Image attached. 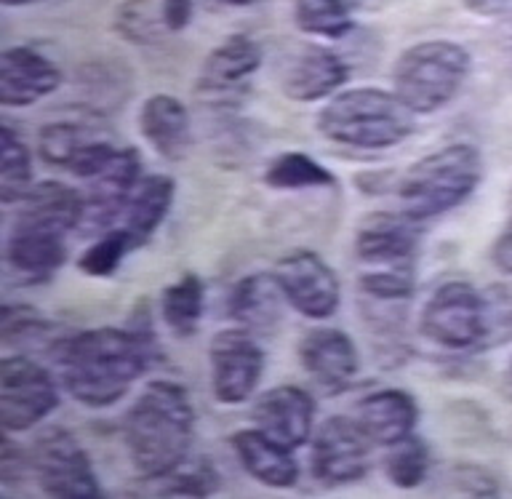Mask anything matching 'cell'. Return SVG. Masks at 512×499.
<instances>
[{
    "mask_svg": "<svg viewBox=\"0 0 512 499\" xmlns=\"http://www.w3.org/2000/svg\"><path fill=\"white\" fill-rule=\"evenodd\" d=\"M150 350V342L134 331L94 329L56 342V363L75 401L88 409H110L142 377Z\"/></svg>",
    "mask_w": 512,
    "mask_h": 499,
    "instance_id": "cell-1",
    "label": "cell"
},
{
    "mask_svg": "<svg viewBox=\"0 0 512 499\" xmlns=\"http://www.w3.org/2000/svg\"><path fill=\"white\" fill-rule=\"evenodd\" d=\"M195 406L176 382H152L126 417V446L134 467L147 478L174 475L190 454Z\"/></svg>",
    "mask_w": 512,
    "mask_h": 499,
    "instance_id": "cell-2",
    "label": "cell"
},
{
    "mask_svg": "<svg viewBox=\"0 0 512 499\" xmlns=\"http://www.w3.org/2000/svg\"><path fill=\"white\" fill-rule=\"evenodd\" d=\"M315 123L326 139L358 150H387L414 134V113L392 91L376 86L336 94Z\"/></svg>",
    "mask_w": 512,
    "mask_h": 499,
    "instance_id": "cell-3",
    "label": "cell"
},
{
    "mask_svg": "<svg viewBox=\"0 0 512 499\" xmlns=\"http://www.w3.org/2000/svg\"><path fill=\"white\" fill-rule=\"evenodd\" d=\"M483 179L480 153L470 145H448L424 155L398 185L400 211L414 222L443 217L462 206Z\"/></svg>",
    "mask_w": 512,
    "mask_h": 499,
    "instance_id": "cell-4",
    "label": "cell"
},
{
    "mask_svg": "<svg viewBox=\"0 0 512 499\" xmlns=\"http://www.w3.org/2000/svg\"><path fill=\"white\" fill-rule=\"evenodd\" d=\"M470 67L472 59L462 43H416L392 67V94L414 115L438 113L459 94Z\"/></svg>",
    "mask_w": 512,
    "mask_h": 499,
    "instance_id": "cell-5",
    "label": "cell"
},
{
    "mask_svg": "<svg viewBox=\"0 0 512 499\" xmlns=\"http://www.w3.org/2000/svg\"><path fill=\"white\" fill-rule=\"evenodd\" d=\"M422 337L448 350H472L486 342V299L472 283L446 281L432 291L419 318Z\"/></svg>",
    "mask_w": 512,
    "mask_h": 499,
    "instance_id": "cell-6",
    "label": "cell"
},
{
    "mask_svg": "<svg viewBox=\"0 0 512 499\" xmlns=\"http://www.w3.org/2000/svg\"><path fill=\"white\" fill-rule=\"evenodd\" d=\"M30 473L48 497L94 499L102 497L94 467L78 438L62 427H46L30 449Z\"/></svg>",
    "mask_w": 512,
    "mask_h": 499,
    "instance_id": "cell-7",
    "label": "cell"
},
{
    "mask_svg": "<svg viewBox=\"0 0 512 499\" xmlns=\"http://www.w3.org/2000/svg\"><path fill=\"white\" fill-rule=\"evenodd\" d=\"M59 393L51 374L27 355H8L0 363V427L22 433L40 425L56 409Z\"/></svg>",
    "mask_w": 512,
    "mask_h": 499,
    "instance_id": "cell-8",
    "label": "cell"
},
{
    "mask_svg": "<svg viewBox=\"0 0 512 499\" xmlns=\"http://www.w3.org/2000/svg\"><path fill=\"white\" fill-rule=\"evenodd\" d=\"M262 67V46L248 35H230L200 65L195 94L214 107L240 105L251 89V78Z\"/></svg>",
    "mask_w": 512,
    "mask_h": 499,
    "instance_id": "cell-9",
    "label": "cell"
},
{
    "mask_svg": "<svg viewBox=\"0 0 512 499\" xmlns=\"http://www.w3.org/2000/svg\"><path fill=\"white\" fill-rule=\"evenodd\" d=\"M272 275L286 294L288 305L312 321H326L336 313L342 299L339 278L315 251H288L275 262Z\"/></svg>",
    "mask_w": 512,
    "mask_h": 499,
    "instance_id": "cell-10",
    "label": "cell"
},
{
    "mask_svg": "<svg viewBox=\"0 0 512 499\" xmlns=\"http://www.w3.org/2000/svg\"><path fill=\"white\" fill-rule=\"evenodd\" d=\"M211 390L219 403H246L259 387L264 371V353L251 331L224 329L211 339Z\"/></svg>",
    "mask_w": 512,
    "mask_h": 499,
    "instance_id": "cell-11",
    "label": "cell"
},
{
    "mask_svg": "<svg viewBox=\"0 0 512 499\" xmlns=\"http://www.w3.org/2000/svg\"><path fill=\"white\" fill-rule=\"evenodd\" d=\"M142 161L134 147L118 150L112 161L99 174L86 179L83 190V214H80L78 233L102 235L115 227L118 217L126 214V206L142 182Z\"/></svg>",
    "mask_w": 512,
    "mask_h": 499,
    "instance_id": "cell-12",
    "label": "cell"
},
{
    "mask_svg": "<svg viewBox=\"0 0 512 499\" xmlns=\"http://www.w3.org/2000/svg\"><path fill=\"white\" fill-rule=\"evenodd\" d=\"M368 441L350 417H328L312 435V473L326 486H347L368 473Z\"/></svg>",
    "mask_w": 512,
    "mask_h": 499,
    "instance_id": "cell-13",
    "label": "cell"
},
{
    "mask_svg": "<svg viewBox=\"0 0 512 499\" xmlns=\"http://www.w3.org/2000/svg\"><path fill=\"white\" fill-rule=\"evenodd\" d=\"M416 225L403 211L400 214H368L355 233V257L368 270L414 265L416 259Z\"/></svg>",
    "mask_w": 512,
    "mask_h": 499,
    "instance_id": "cell-14",
    "label": "cell"
},
{
    "mask_svg": "<svg viewBox=\"0 0 512 499\" xmlns=\"http://www.w3.org/2000/svg\"><path fill=\"white\" fill-rule=\"evenodd\" d=\"M254 422L264 435L286 449H299L315 430V401L296 385L270 387L254 403Z\"/></svg>",
    "mask_w": 512,
    "mask_h": 499,
    "instance_id": "cell-15",
    "label": "cell"
},
{
    "mask_svg": "<svg viewBox=\"0 0 512 499\" xmlns=\"http://www.w3.org/2000/svg\"><path fill=\"white\" fill-rule=\"evenodd\" d=\"M299 358L307 377L326 393H342L358 374V350L342 329L320 326L302 339Z\"/></svg>",
    "mask_w": 512,
    "mask_h": 499,
    "instance_id": "cell-16",
    "label": "cell"
},
{
    "mask_svg": "<svg viewBox=\"0 0 512 499\" xmlns=\"http://www.w3.org/2000/svg\"><path fill=\"white\" fill-rule=\"evenodd\" d=\"M62 83L59 67L40 51L16 46L0 57V105L27 107L54 94Z\"/></svg>",
    "mask_w": 512,
    "mask_h": 499,
    "instance_id": "cell-17",
    "label": "cell"
},
{
    "mask_svg": "<svg viewBox=\"0 0 512 499\" xmlns=\"http://www.w3.org/2000/svg\"><path fill=\"white\" fill-rule=\"evenodd\" d=\"M347 65L326 46H304L280 75V89L294 102H320L347 83Z\"/></svg>",
    "mask_w": 512,
    "mask_h": 499,
    "instance_id": "cell-18",
    "label": "cell"
},
{
    "mask_svg": "<svg viewBox=\"0 0 512 499\" xmlns=\"http://www.w3.org/2000/svg\"><path fill=\"white\" fill-rule=\"evenodd\" d=\"M416 419H419L416 401L406 390H395V387L376 390L355 406V422L363 435L376 446H387V449L392 443L414 435Z\"/></svg>",
    "mask_w": 512,
    "mask_h": 499,
    "instance_id": "cell-19",
    "label": "cell"
},
{
    "mask_svg": "<svg viewBox=\"0 0 512 499\" xmlns=\"http://www.w3.org/2000/svg\"><path fill=\"white\" fill-rule=\"evenodd\" d=\"M139 131L147 145L166 161H182L190 150L192 131L187 107L176 97L155 94L139 110Z\"/></svg>",
    "mask_w": 512,
    "mask_h": 499,
    "instance_id": "cell-20",
    "label": "cell"
},
{
    "mask_svg": "<svg viewBox=\"0 0 512 499\" xmlns=\"http://www.w3.org/2000/svg\"><path fill=\"white\" fill-rule=\"evenodd\" d=\"M232 449L238 454L240 465L246 467V473L270 489H291L299 481L294 451L272 441L259 427L232 435Z\"/></svg>",
    "mask_w": 512,
    "mask_h": 499,
    "instance_id": "cell-21",
    "label": "cell"
},
{
    "mask_svg": "<svg viewBox=\"0 0 512 499\" xmlns=\"http://www.w3.org/2000/svg\"><path fill=\"white\" fill-rule=\"evenodd\" d=\"M80 214H83V193L64 182H43L27 193L14 225L67 235L70 230H78Z\"/></svg>",
    "mask_w": 512,
    "mask_h": 499,
    "instance_id": "cell-22",
    "label": "cell"
},
{
    "mask_svg": "<svg viewBox=\"0 0 512 499\" xmlns=\"http://www.w3.org/2000/svg\"><path fill=\"white\" fill-rule=\"evenodd\" d=\"M283 305H288L286 294L280 289L272 273H256L240 278L227 299V313L232 321L240 323L246 331H270L278 326Z\"/></svg>",
    "mask_w": 512,
    "mask_h": 499,
    "instance_id": "cell-23",
    "label": "cell"
},
{
    "mask_svg": "<svg viewBox=\"0 0 512 499\" xmlns=\"http://www.w3.org/2000/svg\"><path fill=\"white\" fill-rule=\"evenodd\" d=\"M6 259L11 270L27 278H48L67 259L64 235L35 230V227L14 225L6 243Z\"/></svg>",
    "mask_w": 512,
    "mask_h": 499,
    "instance_id": "cell-24",
    "label": "cell"
},
{
    "mask_svg": "<svg viewBox=\"0 0 512 499\" xmlns=\"http://www.w3.org/2000/svg\"><path fill=\"white\" fill-rule=\"evenodd\" d=\"M174 193V179L166 177V174H152V177L142 179L136 185L134 195H131V201L126 206V214H123V225H120L131 235L134 249L150 243L155 230L163 225L168 209L174 206Z\"/></svg>",
    "mask_w": 512,
    "mask_h": 499,
    "instance_id": "cell-25",
    "label": "cell"
},
{
    "mask_svg": "<svg viewBox=\"0 0 512 499\" xmlns=\"http://www.w3.org/2000/svg\"><path fill=\"white\" fill-rule=\"evenodd\" d=\"M203 281L195 273L182 275L179 281L171 283L160 299V313L163 323L174 331L176 337H192L203 318Z\"/></svg>",
    "mask_w": 512,
    "mask_h": 499,
    "instance_id": "cell-26",
    "label": "cell"
},
{
    "mask_svg": "<svg viewBox=\"0 0 512 499\" xmlns=\"http://www.w3.org/2000/svg\"><path fill=\"white\" fill-rule=\"evenodd\" d=\"M32 190V158L14 129H0V201L22 203Z\"/></svg>",
    "mask_w": 512,
    "mask_h": 499,
    "instance_id": "cell-27",
    "label": "cell"
},
{
    "mask_svg": "<svg viewBox=\"0 0 512 499\" xmlns=\"http://www.w3.org/2000/svg\"><path fill=\"white\" fill-rule=\"evenodd\" d=\"M264 182L275 190H310V187H331L334 174L320 166L307 153H283L264 169Z\"/></svg>",
    "mask_w": 512,
    "mask_h": 499,
    "instance_id": "cell-28",
    "label": "cell"
},
{
    "mask_svg": "<svg viewBox=\"0 0 512 499\" xmlns=\"http://www.w3.org/2000/svg\"><path fill=\"white\" fill-rule=\"evenodd\" d=\"M294 22L302 33L328 41H336L352 30L347 0H294Z\"/></svg>",
    "mask_w": 512,
    "mask_h": 499,
    "instance_id": "cell-29",
    "label": "cell"
},
{
    "mask_svg": "<svg viewBox=\"0 0 512 499\" xmlns=\"http://www.w3.org/2000/svg\"><path fill=\"white\" fill-rule=\"evenodd\" d=\"M427 470H430V449L414 435L392 443L384 457V473L398 489H416L427 478Z\"/></svg>",
    "mask_w": 512,
    "mask_h": 499,
    "instance_id": "cell-30",
    "label": "cell"
},
{
    "mask_svg": "<svg viewBox=\"0 0 512 499\" xmlns=\"http://www.w3.org/2000/svg\"><path fill=\"white\" fill-rule=\"evenodd\" d=\"M128 251H134L131 235L123 227H112L107 233L96 235V241L80 254L78 267L91 278H110Z\"/></svg>",
    "mask_w": 512,
    "mask_h": 499,
    "instance_id": "cell-31",
    "label": "cell"
},
{
    "mask_svg": "<svg viewBox=\"0 0 512 499\" xmlns=\"http://www.w3.org/2000/svg\"><path fill=\"white\" fill-rule=\"evenodd\" d=\"M94 137H88V129L78 123H51L40 131V155L46 158L51 166H62L70 169L72 161L78 153L88 145Z\"/></svg>",
    "mask_w": 512,
    "mask_h": 499,
    "instance_id": "cell-32",
    "label": "cell"
},
{
    "mask_svg": "<svg viewBox=\"0 0 512 499\" xmlns=\"http://www.w3.org/2000/svg\"><path fill=\"white\" fill-rule=\"evenodd\" d=\"M152 0H126L120 6L115 27L118 33L131 43H150L158 38V25L166 27L163 14H155L150 6Z\"/></svg>",
    "mask_w": 512,
    "mask_h": 499,
    "instance_id": "cell-33",
    "label": "cell"
},
{
    "mask_svg": "<svg viewBox=\"0 0 512 499\" xmlns=\"http://www.w3.org/2000/svg\"><path fill=\"white\" fill-rule=\"evenodd\" d=\"M486 299V342L483 347H496L512 331V297L504 289L483 294Z\"/></svg>",
    "mask_w": 512,
    "mask_h": 499,
    "instance_id": "cell-34",
    "label": "cell"
},
{
    "mask_svg": "<svg viewBox=\"0 0 512 499\" xmlns=\"http://www.w3.org/2000/svg\"><path fill=\"white\" fill-rule=\"evenodd\" d=\"M160 14H163L166 30L182 33L192 19V0H163L160 3Z\"/></svg>",
    "mask_w": 512,
    "mask_h": 499,
    "instance_id": "cell-35",
    "label": "cell"
},
{
    "mask_svg": "<svg viewBox=\"0 0 512 499\" xmlns=\"http://www.w3.org/2000/svg\"><path fill=\"white\" fill-rule=\"evenodd\" d=\"M22 470H32L30 465V454L24 457L22 451L16 449L14 443L6 441L3 443V454H0V473H3V481H11V478H19Z\"/></svg>",
    "mask_w": 512,
    "mask_h": 499,
    "instance_id": "cell-36",
    "label": "cell"
},
{
    "mask_svg": "<svg viewBox=\"0 0 512 499\" xmlns=\"http://www.w3.org/2000/svg\"><path fill=\"white\" fill-rule=\"evenodd\" d=\"M491 262L499 273L512 275V219L496 238L494 249H491Z\"/></svg>",
    "mask_w": 512,
    "mask_h": 499,
    "instance_id": "cell-37",
    "label": "cell"
},
{
    "mask_svg": "<svg viewBox=\"0 0 512 499\" xmlns=\"http://www.w3.org/2000/svg\"><path fill=\"white\" fill-rule=\"evenodd\" d=\"M462 6L475 17H502L504 11L510 9L512 0H462Z\"/></svg>",
    "mask_w": 512,
    "mask_h": 499,
    "instance_id": "cell-38",
    "label": "cell"
},
{
    "mask_svg": "<svg viewBox=\"0 0 512 499\" xmlns=\"http://www.w3.org/2000/svg\"><path fill=\"white\" fill-rule=\"evenodd\" d=\"M222 6H232V9H248V6H256L262 0H219Z\"/></svg>",
    "mask_w": 512,
    "mask_h": 499,
    "instance_id": "cell-39",
    "label": "cell"
},
{
    "mask_svg": "<svg viewBox=\"0 0 512 499\" xmlns=\"http://www.w3.org/2000/svg\"><path fill=\"white\" fill-rule=\"evenodd\" d=\"M6 9H16V6H30V3H38V0H0Z\"/></svg>",
    "mask_w": 512,
    "mask_h": 499,
    "instance_id": "cell-40",
    "label": "cell"
},
{
    "mask_svg": "<svg viewBox=\"0 0 512 499\" xmlns=\"http://www.w3.org/2000/svg\"><path fill=\"white\" fill-rule=\"evenodd\" d=\"M504 387H507V395L512 398V361L510 366H507V374H504Z\"/></svg>",
    "mask_w": 512,
    "mask_h": 499,
    "instance_id": "cell-41",
    "label": "cell"
}]
</instances>
